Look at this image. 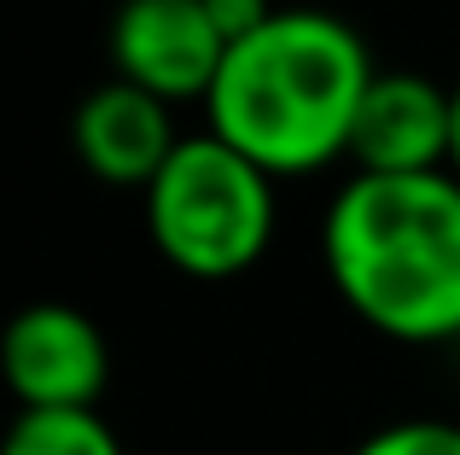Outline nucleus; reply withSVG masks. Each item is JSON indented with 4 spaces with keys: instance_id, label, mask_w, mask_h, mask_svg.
<instances>
[{
    "instance_id": "9b49d317",
    "label": "nucleus",
    "mask_w": 460,
    "mask_h": 455,
    "mask_svg": "<svg viewBox=\"0 0 460 455\" xmlns=\"http://www.w3.org/2000/svg\"><path fill=\"white\" fill-rule=\"evenodd\" d=\"M449 170L460 175V82H455V164H449Z\"/></svg>"
},
{
    "instance_id": "39448f33",
    "label": "nucleus",
    "mask_w": 460,
    "mask_h": 455,
    "mask_svg": "<svg viewBox=\"0 0 460 455\" xmlns=\"http://www.w3.org/2000/svg\"><path fill=\"white\" fill-rule=\"evenodd\" d=\"M0 368L23 409H93L111 379V351L76 304H30L0 339Z\"/></svg>"
},
{
    "instance_id": "7ed1b4c3",
    "label": "nucleus",
    "mask_w": 460,
    "mask_h": 455,
    "mask_svg": "<svg viewBox=\"0 0 460 455\" xmlns=\"http://www.w3.org/2000/svg\"><path fill=\"white\" fill-rule=\"evenodd\" d=\"M146 228L169 269L192 281H234L274 239V175L210 129L187 135L146 187Z\"/></svg>"
},
{
    "instance_id": "f03ea898",
    "label": "nucleus",
    "mask_w": 460,
    "mask_h": 455,
    "mask_svg": "<svg viewBox=\"0 0 460 455\" xmlns=\"http://www.w3.org/2000/svg\"><path fill=\"white\" fill-rule=\"evenodd\" d=\"M338 298L396 344L460 339V175H349L321 222Z\"/></svg>"
},
{
    "instance_id": "9d476101",
    "label": "nucleus",
    "mask_w": 460,
    "mask_h": 455,
    "mask_svg": "<svg viewBox=\"0 0 460 455\" xmlns=\"http://www.w3.org/2000/svg\"><path fill=\"white\" fill-rule=\"evenodd\" d=\"M210 6V18H216V30H222V41L234 47V41H245V35H257L262 23L274 18V0H204Z\"/></svg>"
},
{
    "instance_id": "6e6552de",
    "label": "nucleus",
    "mask_w": 460,
    "mask_h": 455,
    "mask_svg": "<svg viewBox=\"0 0 460 455\" xmlns=\"http://www.w3.org/2000/svg\"><path fill=\"white\" fill-rule=\"evenodd\" d=\"M0 455H123L100 409H18Z\"/></svg>"
},
{
    "instance_id": "20e7f679",
    "label": "nucleus",
    "mask_w": 460,
    "mask_h": 455,
    "mask_svg": "<svg viewBox=\"0 0 460 455\" xmlns=\"http://www.w3.org/2000/svg\"><path fill=\"white\" fill-rule=\"evenodd\" d=\"M227 41L204 0H123L111 18V65L152 100H210Z\"/></svg>"
},
{
    "instance_id": "f257e3e1",
    "label": "nucleus",
    "mask_w": 460,
    "mask_h": 455,
    "mask_svg": "<svg viewBox=\"0 0 460 455\" xmlns=\"http://www.w3.org/2000/svg\"><path fill=\"white\" fill-rule=\"evenodd\" d=\"M373 76L379 65L356 23L321 6H280L257 35L227 47L204 117L216 140L286 182L349 152Z\"/></svg>"
},
{
    "instance_id": "0eeeda50",
    "label": "nucleus",
    "mask_w": 460,
    "mask_h": 455,
    "mask_svg": "<svg viewBox=\"0 0 460 455\" xmlns=\"http://www.w3.org/2000/svg\"><path fill=\"white\" fill-rule=\"evenodd\" d=\"M70 147H76L82 170H93L111 187H146L157 182L169 158H175L181 135L169 123V105L152 100L146 88L111 76L105 88H93L70 117Z\"/></svg>"
},
{
    "instance_id": "1a4fd4ad",
    "label": "nucleus",
    "mask_w": 460,
    "mask_h": 455,
    "mask_svg": "<svg viewBox=\"0 0 460 455\" xmlns=\"http://www.w3.org/2000/svg\"><path fill=\"white\" fill-rule=\"evenodd\" d=\"M349 455H460L455 421H391L373 438H361Z\"/></svg>"
},
{
    "instance_id": "423d86ee",
    "label": "nucleus",
    "mask_w": 460,
    "mask_h": 455,
    "mask_svg": "<svg viewBox=\"0 0 460 455\" xmlns=\"http://www.w3.org/2000/svg\"><path fill=\"white\" fill-rule=\"evenodd\" d=\"M356 175H431L455 164V88L414 70H379L349 129Z\"/></svg>"
}]
</instances>
